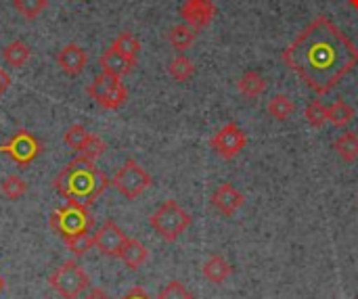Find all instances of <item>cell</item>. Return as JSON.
<instances>
[{
	"label": "cell",
	"instance_id": "6da1fadb",
	"mask_svg": "<svg viewBox=\"0 0 358 299\" xmlns=\"http://www.w3.org/2000/svg\"><path fill=\"white\" fill-rule=\"evenodd\" d=\"M283 61L308 88L327 94L358 65V46L329 17H317L283 50Z\"/></svg>",
	"mask_w": 358,
	"mask_h": 299
},
{
	"label": "cell",
	"instance_id": "7a4b0ae2",
	"mask_svg": "<svg viewBox=\"0 0 358 299\" xmlns=\"http://www.w3.org/2000/svg\"><path fill=\"white\" fill-rule=\"evenodd\" d=\"M111 184L105 172H101L92 159L78 155L69 161L52 180L55 191L65 201H76L80 205L90 207Z\"/></svg>",
	"mask_w": 358,
	"mask_h": 299
},
{
	"label": "cell",
	"instance_id": "3957f363",
	"mask_svg": "<svg viewBox=\"0 0 358 299\" xmlns=\"http://www.w3.org/2000/svg\"><path fill=\"white\" fill-rule=\"evenodd\" d=\"M94 226V218L90 216L86 205H80L76 201H67L63 207L55 210L50 216V228L65 241L69 237L90 233Z\"/></svg>",
	"mask_w": 358,
	"mask_h": 299
},
{
	"label": "cell",
	"instance_id": "277c9868",
	"mask_svg": "<svg viewBox=\"0 0 358 299\" xmlns=\"http://www.w3.org/2000/svg\"><path fill=\"white\" fill-rule=\"evenodd\" d=\"M191 222H193V218L174 199L162 203L149 218L151 228L168 243L176 241L191 226Z\"/></svg>",
	"mask_w": 358,
	"mask_h": 299
},
{
	"label": "cell",
	"instance_id": "5b68a950",
	"mask_svg": "<svg viewBox=\"0 0 358 299\" xmlns=\"http://www.w3.org/2000/svg\"><path fill=\"white\" fill-rule=\"evenodd\" d=\"M86 92L99 107L107 111H115L128 101V88L122 84V78L105 73V71H101L92 80V84H88Z\"/></svg>",
	"mask_w": 358,
	"mask_h": 299
},
{
	"label": "cell",
	"instance_id": "8992f818",
	"mask_svg": "<svg viewBox=\"0 0 358 299\" xmlns=\"http://www.w3.org/2000/svg\"><path fill=\"white\" fill-rule=\"evenodd\" d=\"M48 285L63 299H78L90 287V279L76 260H67L48 277Z\"/></svg>",
	"mask_w": 358,
	"mask_h": 299
},
{
	"label": "cell",
	"instance_id": "52a82bcc",
	"mask_svg": "<svg viewBox=\"0 0 358 299\" xmlns=\"http://www.w3.org/2000/svg\"><path fill=\"white\" fill-rule=\"evenodd\" d=\"M111 184L126 199H136L153 184V178L149 176V172L145 168H141V163H136L134 159H126L124 166L111 178Z\"/></svg>",
	"mask_w": 358,
	"mask_h": 299
},
{
	"label": "cell",
	"instance_id": "ba28073f",
	"mask_svg": "<svg viewBox=\"0 0 358 299\" xmlns=\"http://www.w3.org/2000/svg\"><path fill=\"white\" fill-rule=\"evenodd\" d=\"M0 153H4L6 157H10L17 166L25 168L29 166L34 159L40 157L42 153V143L25 128H19L10 138L8 143L0 145Z\"/></svg>",
	"mask_w": 358,
	"mask_h": 299
},
{
	"label": "cell",
	"instance_id": "9c48e42d",
	"mask_svg": "<svg viewBox=\"0 0 358 299\" xmlns=\"http://www.w3.org/2000/svg\"><path fill=\"white\" fill-rule=\"evenodd\" d=\"M210 145H212V149L216 151L218 157H222V159H233V157H237V155L245 149L248 136H245V132H243L235 122H231V124L222 126V128L212 136Z\"/></svg>",
	"mask_w": 358,
	"mask_h": 299
},
{
	"label": "cell",
	"instance_id": "30bf717a",
	"mask_svg": "<svg viewBox=\"0 0 358 299\" xmlns=\"http://www.w3.org/2000/svg\"><path fill=\"white\" fill-rule=\"evenodd\" d=\"M94 247L103 254V256H109V258H117L124 243H126V235L124 231L113 222V220H107L94 235Z\"/></svg>",
	"mask_w": 358,
	"mask_h": 299
},
{
	"label": "cell",
	"instance_id": "8fae6325",
	"mask_svg": "<svg viewBox=\"0 0 358 299\" xmlns=\"http://www.w3.org/2000/svg\"><path fill=\"white\" fill-rule=\"evenodd\" d=\"M214 15H216L214 0H185V4L180 6V17L193 29L208 27L212 23Z\"/></svg>",
	"mask_w": 358,
	"mask_h": 299
},
{
	"label": "cell",
	"instance_id": "7c38bea8",
	"mask_svg": "<svg viewBox=\"0 0 358 299\" xmlns=\"http://www.w3.org/2000/svg\"><path fill=\"white\" fill-rule=\"evenodd\" d=\"M57 65H59V69L65 75L76 78V75H80L86 69V65H88V52L80 44H76V42L65 44L57 52Z\"/></svg>",
	"mask_w": 358,
	"mask_h": 299
},
{
	"label": "cell",
	"instance_id": "4fadbf2b",
	"mask_svg": "<svg viewBox=\"0 0 358 299\" xmlns=\"http://www.w3.org/2000/svg\"><path fill=\"white\" fill-rule=\"evenodd\" d=\"M212 207L220 214V216H233L237 210L243 207L245 203V197L231 184V182H224L220 184L214 193H212V199H210Z\"/></svg>",
	"mask_w": 358,
	"mask_h": 299
},
{
	"label": "cell",
	"instance_id": "5bb4252c",
	"mask_svg": "<svg viewBox=\"0 0 358 299\" xmlns=\"http://www.w3.org/2000/svg\"><path fill=\"white\" fill-rule=\"evenodd\" d=\"M99 63H101V67H103L105 73H111V75H117V78H124V75L132 73V69L136 67L134 61L126 59L124 54H120V52L113 50L111 46L101 54Z\"/></svg>",
	"mask_w": 358,
	"mask_h": 299
},
{
	"label": "cell",
	"instance_id": "9a60e30c",
	"mask_svg": "<svg viewBox=\"0 0 358 299\" xmlns=\"http://www.w3.org/2000/svg\"><path fill=\"white\" fill-rule=\"evenodd\" d=\"M117 258H120V260H122L130 270H138V268L147 262L149 251H147V247H145L141 241H136V239H130V237H128Z\"/></svg>",
	"mask_w": 358,
	"mask_h": 299
},
{
	"label": "cell",
	"instance_id": "2e32d148",
	"mask_svg": "<svg viewBox=\"0 0 358 299\" xmlns=\"http://www.w3.org/2000/svg\"><path fill=\"white\" fill-rule=\"evenodd\" d=\"M237 88H239V92H241L243 96H248V99H258V96H262V94L266 92L268 82H266V78H264L262 73L250 69V71H245V73L237 80Z\"/></svg>",
	"mask_w": 358,
	"mask_h": 299
},
{
	"label": "cell",
	"instance_id": "e0dca14e",
	"mask_svg": "<svg viewBox=\"0 0 358 299\" xmlns=\"http://www.w3.org/2000/svg\"><path fill=\"white\" fill-rule=\"evenodd\" d=\"M203 279L206 281H210V283H216V285H220V283H224L231 275H233V268H231V264L222 258V256H212L206 264H203Z\"/></svg>",
	"mask_w": 358,
	"mask_h": 299
},
{
	"label": "cell",
	"instance_id": "ac0fdd59",
	"mask_svg": "<svg viewBox=\"0 0 358 299\" xmlns=\"http://www.w3.org/2000/svg\"><path fill=\"white\" fill-rule=\"evenodd\" d=\"M29 57H31V50L23 40H13L2 48V59L6 61L8 67H15V69L23 67L29 61Z\"/></svg>",
	"mask_w": 358,
	"mask_h": 299
},
{
	"label": "cell",
	"instance_id": "d6986e66",
	"mask_svg": "<svg viewBox=\"0 0 358 299\" xmlns=\"http://www.w3.org/2000/svg\"><path fill=\"white\" fill-rule=\"evenodd\" d=\"M334 149L338 153V157L346 163H352L358 159V134L357 132H344L336 138Z\"/></svg>",
	"mask_w": 358,
	"mask_h": 299
},
{
	"label": "cell",
	"instance_id": "ffe728a7",
	"mask_svg": "<svg viewBox=\"0 0 358 299\" xmlns=\"http://www.w3.org/2000/svg\"><path fill=\"white\" fill-rule=\"evenodd\" d=\"M111 48L117 50L120 54H124L126 59H130V61L136 63V57H138V52H141V42H138V38H136L134 34L122 31V34H117V38L111 42Z\"/></svg>",
	"mask_w": 358,
	"mask_h": 299
},
{
	"label": "cell",
	"instance_id": "44dd1931",
	"mask_svg": "<svg viewBox=\"0 0 358 299\" xmlns=\"http://www.w3.org/2000/svg\"><path fill=\"white\" fill-rule=\"evenodd\" d=\"M266 111H268V115L275 117L277 122H285V119L296 111V105H294V101H292L287 94H275V96L268 101Z\"/></svg>",
	"mask_w": 358,
	"mask_h": 299
},
{
	"label": "cell",
	"instance_id": "7402d4cb",
	"mask_svg": "<svg viewBox=\"0 0 358 299\" xmlns=\"http://www.w3.org/2000/svg\"><path fill=\"white\" fill-rule=\"evenodd\" d=\"M355 119V109L346 101H336L327 107V122H331L338 128H346Z\"/></svg>",
	"mask_w": 358,
	"mask_h": 299
},
{
	"label": "cell",
	"instance_id": "603a6c76",
	"mask_svg": "<svg viewBox=\"0 0 358 299\" xmlns=\"http://www.w3.org/2000/svg\"><path fill=\"white\" fill-rule=\"evenodd\" d=\"M168 42L176 48V50H187L193 42H195V29L187 23L174 25L168 31Z\"/></svg>",
	"mask_w": 358,
	"mask_h": 299
},
{
	"label": "cell",
	"instance_id": "cb8c5ba5",
	"mask_svg": "<svg viewBox=\"0 0 358 299\" xmlns=\"http://www.w3.org/2000/svg\"><path fill=\"white\" fill-rule=\"evenodd\" d=\"M168 73H170V78H174L176 82H187V80H191V75L195 73V65H193V61L187 59L185 54H178V57H174V59L170 61Z\"/></svg>",
	"mask_w": 358,
	"mask_h": 299
},
{
	"label": "cell",
	"instance_id": "d4e9b609",
	"mask_svg": "<svg viewBox=\"0 0 358 299\" xmlns=\"http://www.w3.org/2000/svg\"><path fill=\"white\" fill-rule=\"evenodd\" d=\"M0 191L6 199L10 201H17L21 199L25 193H27V182L21 178V176H15V174H8L6 178H2L0 182Z\"/></svg>",
	"mask_w": 358,
	"mask_h": 299
},
{
	"label": "cell",
	"instance_id": "484cf974",
	"mask_svg": "<svg viewBox=\"0 0 358 299\" xmlns=\"http://www.w3.org/2000/svg\"><path fill=\"white\" fill-rule=\"evenodd\" d=\"M13 6H15V10L21 13L23 19L34 21L48 6V0H13Z\"/></svg>",
	"mask_w": 358,
	"mask_h": 299
},
{
	"label": "cell",
	"instance_id": "4316f807",
	"mask_svg": "<svg viewBox=\"0 0 358 299\" xmlns=\"http://www.w3.org/2000/svg\"><path fill=\"white\" fill-rule=\"evenodd\" d=\"M304 119L313 126V128H321L327 122V107L321 101H310L304 109Z\"/></svg>",
	"mask_w": 358,
	"mask_h": 299
},
{
	"label": "cell",
	"instance_id": "83f0119b",
	"mask_svg": "<svg viewBox=\"0 0 358 299\" xmlns=\"http://www.w3.org/2000/svg\"><path fill=\"white\" fill-rule=\"evenodd\" d=\"M88 136H90V132L82 126V124H73L65 134H63V140H65V145L67 147H71L73 151H82V147L86 145V140H88Z\"/></svg>",
	"mask_w": 358,
	"mask_h": 299
},
{
	"label": "cell",
	"instance_id": "f1b7e54d",
	"mask_svg": "<svg viewBox=\"0 0 358 299\" xmlns=\"http://www.w3.org/2000/svg\"><path fill=\"white\" fill-rule=\"evenodd\" d=\"M65 245L69 247V251H71L76 258H80V256L88 254L90 247H94V237H92L90 233H82V235H76V237L65 239Z\"/></svg>",
	"mask_w": 358,
	"mask_h": 299
},
{
	"label": "cell",
	"instance_id": "f546056e",
	"mask_svg": "<svg viewBox=\"0 0 358 299\" xmlns=\"http://www.w3.org/2000/svg\"><path fill=\"white\" fill-rule=\"evenodd\" d=\"M105 151H107L105 140H103L101 136H96V134H90L88 140H86V145L82 147L80 155H82V157H88V159H92V161H96Z\"/></svg>",
	"mask_w": 358,
	"mask_h": 299
},
{
	"label": "cell",
	"instance_id": "4dcf8cb0",
	"mask_svg": "<svg viewBox=\"0 0 358 299\" xmlns=\"http://www.w3.org/2000/svg\"><path fill=\"white\" fill-rule=\"evenodd\" d=\"M157 299H195L193 298V293L180 283V281H170L162 291H159V296Z\"/></svg>",
	"mask_w": 358,
	"mask_h": 299
},
{
	"label": "cell",
	"instance_id": "1f68e13d",
	"mask_svg": "<svg viewBox=\"0 0 358 299\" xmlns=\"http://www.w3.org/2000/svg\"><path fill=\"white\" fill-rule=\"evenodd\" d=\"M122 299H151L149 296H147V291L143 289V287H134V289H130L126 296Z\"/></svg>",
	"mask_w": 358,
	"mask_h": 299
},
{
	"label": "cell",
	"instance_id": "d6a6232c",
	"mask_svg": "<svg viewBox=\"0 0 358 299\" xmlns=\"http://www.w3.org/2000/svg\"><path fill=\"white\" fill-rule=\"evenodd\" d=\"M8 86H10V75L0 67V96L8 90Z\"/></svg>",
	"mask_w": 358,
	"mask_h": 299
},
{
	"label": "cell",
	"instance_id": "836d02e7",
	"mask_svg": "<svg viewBox=\"0 0 358 299\" xmlns=\"http://www.w3.org/2000/svg\"><path fill=\"white\" fill-rule=\"evenodd\" d=\"M84 299H111V298H109L103 289L94 287V289H90V291H88V296H86Z\"/></svg>",
	"mask_w": 358,
	"mask_h": 299
},
{
	"label": "cell",
	"instance_id": "e575fe53",
	"mask_svg": "<svg viewBox=\"0 0 358 299\" xmlns=\"http://www.w3.org/2000/svg\"><path fill=\"white\" fill-rule=\"evenodd\" d=\"M348 2H350V4H352L355 8H358V0H348Z\"/></svg>",
	"mask_w": 358,
	"mask_h": 299
},
{
	"label": "cell",
	"instance_id": "d590c367",
	"mask_svg": "<svg viewBox=\"0 0 358 299\" xmlns=\"http://www.w3.org/2000/svg\"><path fill=\"white\" fill-rule=\"evenodd\" d=\"M4 289V281H2V277H0V291Z\"/></svg>",
	"mask_w": 358,
	"mask_h": 299
}]
</instances>
